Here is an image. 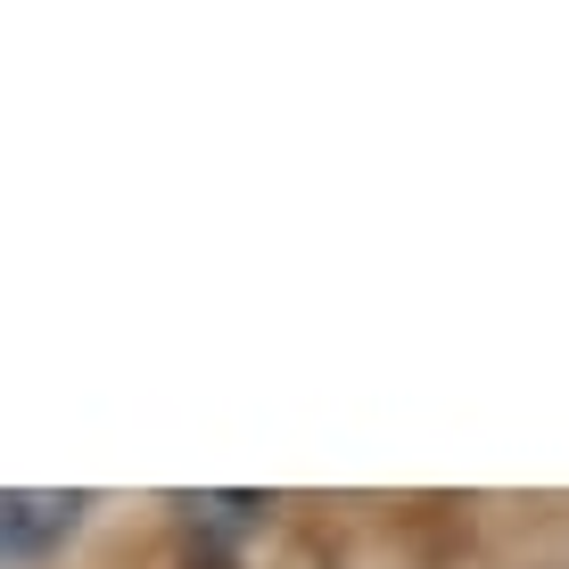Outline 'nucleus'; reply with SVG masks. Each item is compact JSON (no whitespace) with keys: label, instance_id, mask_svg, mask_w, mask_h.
Segmentation results:
<instances>
[{"label":"nucleus","instance_id":"obj_1","mask_svg":"<svg viewBox=\"0 0 569 569\" xmlns=\"http://www.w3.org/2000/svg\"><path fill=\"white\" fill-rule=\"evenodd\" d=\"M83 512L91 496H74V487H0V569L67 553L83 537Z\"/></svg>","mask_w":569,"mask_h":569},{"label":"nucleus","instance_id":"obj_2","mask_svg":"<svg viewBox=\"0 0 569 569\" xmlns=\"http://www.w3.org/2000/svg\"><path fill=\"white\" fill-rule=\"evenodd\" d=\"M182 512H190V528H199V537L231 545V537H248V528H264V512H272V503L240 487V496H182Z\"/></svg>","mask_w":569,"mask_h":569},{"label":"nucleus","instance_id":"obj_3","mask_svg":"<svg viewBox=\"0 0 569 569\" xmlns=\"http://www.w3.org/2000/svg\"><path fill=\"white\" fill-rule=\"evenodd\" d=\"M190 569H231V561H223V553H207V561H190Z\"/></svg>","mask_w":569,"mask_h":569}]
</instances>
